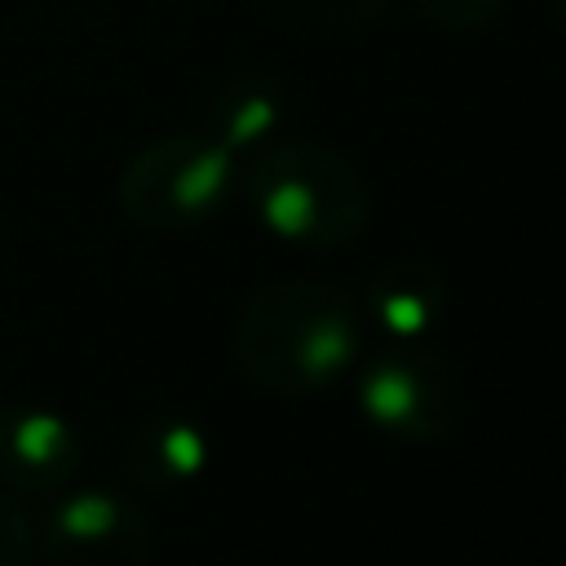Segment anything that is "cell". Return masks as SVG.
<instances>
[{"label":"cell","mask_w":566,"mask_h":566,"mask_svg":"<svg viewBox=\"0 0 566 566\" xmlns=\"http://www.w3.org/2000/svg\"><path fill=\"white\" fill-rule=\"evenodd\" d=\"M363 345L358 310L345 292L318 283L265 287L234 327L239 367L279 394H301L336 380Z\"/></svg>","instance_id":"6da1fadb"},{"label":"cell","mask_w":566,"mask_h":566,"mask_svg":"<svg viewBox=\"0 0 566 566\" xmlns=\"http://www.w3.org/2000/svg\"><path fill=\"white\" fill-rule=\"evenodd\" d=\"M230 186V146L217 137H168L146 146L119 177V208L146 230H190L217 212Z\"/></svg>","instance_id":"7a4b0ae2"},{"label":"cell","mask_w":566,"mask_h":566,"mask_svg":"<svg viewBox=\"0 0 566 566\" xmlns=\"http://www.w3.org/2000/svg\"><path fill=\"white\" fill-rule=\"evenodd\" d=\"M310 168H301V150H279L265 164H256L248 190L261 212V221L296 243H340L358 217L363 199L354 190V177L336 168L327 155H305Z\"/></svg>","instance_id":"3957f363"},{"label":"cell","mask_w":566,"mask_h":566,"mask_svg":"<svg viewBox=\"0 0 566 566\" xmlns=\"http://www.w3.org/2000/svg\"><path fill=\"white\" fill-rule=\"evenodd\" d=\"M35 557L44 566H150V526L119 491L62 486L35 526Z\"/></svg>","instance_id":"277c9868"},{"label":"cell","mask_w":566,"mask_h":566,"mask_svg":"<svg viewBox=\"0 0 566 566\" xmlns=\"http://www.w3.org/2000/svg\"><path fill=\"white\" fill-rule=\"evenodd\" d=\"M358 407L389 433L429 438L451 424L455 385L429 354H380L358 376Z\"/></svg>","instance_id":"5b68a950"},{"label":"cell","mask_w":566,"mask_h":566,"mask_svg":"<svg viewBox=\"0 0 566 566\" xmlns=\"http://www.w3.org/2000/svg\"><path fill=\"white\" fill-rule=\"evenodd\" d=\"M80 433L35 402H0V491L53 495L80 469Z\"/></svg>","instance_id":"8992f818"},{"label":"cell","mask_w":566,"mask_h":566,"mask_svg":"<svg viewBox=\"0 0 566 566\" xmlns=\"http://www.w3.org/2000/svg\"><path fill=\"white\" fill-rule=\"evenodd\" d=\"M208 464V438L181 416H155L124 442V473L142 491H172Z\"/></svg>","instance_id":"52a82bcc"},{"label":"cell","mask_w":566,"mask_h":566,"mask_svg":"<svg viewBox=\"0 0 566 566\" xmlns=\"http://www.w3.org/2000/svg\"><path fill=\"white\" fill-rule=\"evenodd\" d=\"M438 305H442V287L433 274H424V265L385 270L371 283V310L394 336H420L433 323Z\"/></svg>","instance_id":"ba28073f"},{"label":"cell","mask_w":566,"mask_h":566,"mask_svg":"<svg viewBox=\"0 0 566 566\" xmlns=\"http://www.w3.org/2000/svg\"><path fill=\"white\" fill-rule=\"evenodd\" d=\"M274 119V102L261 93H234L226 106H217V142L221 146H243L261 137Z\"/></svg>","instance_id":"9c48e42d"},{"label":"cell","mask_w":566,"mask_h":566,"mask_svg":"<svg viewBox=\"0 0 566 566\" xmlns=\"http://www.w3.org/2000/svg\"><path fill=\"white\" fill-rule=\"evenodd\" d=\"M35 562V522L13 500V491H0V566H31Z\"/></svg>","instance_id":"30bf717a"}]
</instances>
